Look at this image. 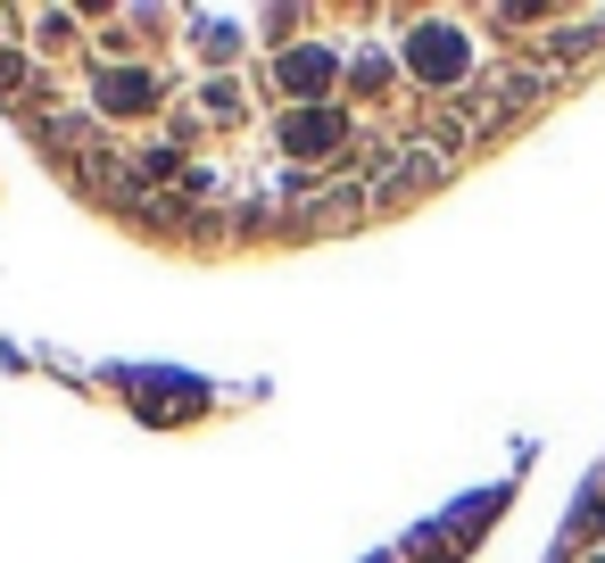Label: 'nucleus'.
Instances as JSON below:
<instances>
[{
  "instance_id": "7ed1b4c3",
  "label": "nucleus",
  "mask_w": 605,
  "mask_h": 563,
  "mask_svg": "<svg viewBox=\"0 0 605 563\" xmlns=\"http://www.w3.org/2000/svg\"><path fill=\"white\" fill-rule=\"evenodd\" d=\"M100 100H109L116 116H133V109L150 100V83H142V75H109V83H100Z\"/></svg>"
},
{
  "instance_id": "f257e3e1",
  "label": "nucleus",
  "mask_w": 605,
  "mask_h": 563,
  "mask_svg": "<svg viewBox=\"0 0 605 563\" xmlns=\"http://www.w3.org/2000/svg\"><path fill=\"white\" fill-rule=\"evenodd\" d=\"M407 59H414V75H431V83H448V75H457V66H464V33H448V25H431V33H414V50H407Z\"/></svg>"
},
{
  "instance_id": "f03ea898",
  "label": "nucleus",
  "mask_w": 605,
  "mask_h": 563,
  "mask_svg": "<svg viewBox=\"0 0 605 563\" xmlns=\"http://www.w3.org/2000/svg\"><path fill=\"white\" fill-rule=\"evenodd\" d=\"M340 116H290V150H332Z\"/></svg>"
},
{
  "instance_id": "20e7f679",
  "label": "nucleus",
  "mask_w": 605,
  "mask_h": 563,
  "mask_svg": "<svg viewBox=\"0 0 605 563\" xmlns=\"http://www.w3.org/2000/svg\"><path fill=\"white\" fill-rule=\"evenodd\" d=\"M332 75V59H316V50H299V59H290V83H324Z\"/></svg>"
}]
</instances>
